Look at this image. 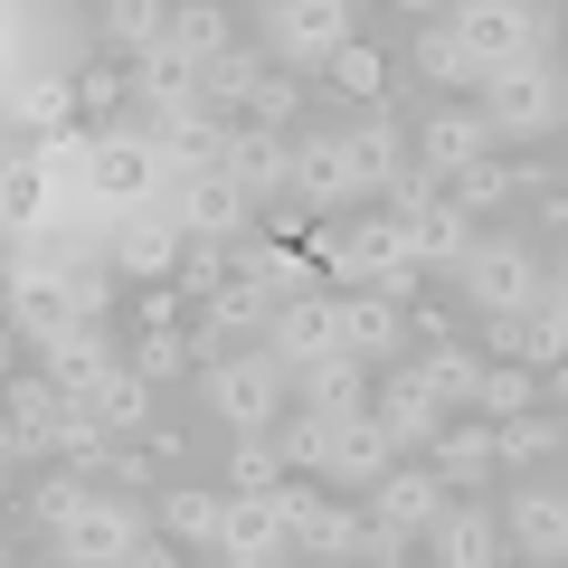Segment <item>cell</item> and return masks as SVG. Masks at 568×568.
Masks as SVG:
<instances>
[{
    "instance_id": "obj_19",
    "label": "cell",
    "mask_w": 568,
    "mask_h": 568,
    "mask_svg": "<svg viewBox=\"0 0 568 568\" xmlns=\"http://www.w3.org/2000/svg\"><path fill=\"white\" fill-rule=\"evenodd\" d=\"M294 559V530H284L275 493H227V521H219V568H284Z\"/></svg>"
},
{
    "instance_id": "obj_41",
    "label": "cell",
    "mask_w": 568,
    "mask_h": 568,
    "mask_svg": "<svg viewBox=\"0 0 568 568\" xmlns=\"http://www.w3.org/2000/svg\"><path fill=\"white\" fill-rule=\"evenodd\" d=\"M85 503H95V484H85V474H77V465H48V474H39V484H29V521H39V530H48V540H58V530H67V521H77V511H85Z\"/></svg>"
},
{
    "instance_id": "obj_38",
    "label": "cell",
    "mask_w": 568,
    "mask_h": 568,
    "mask_svg": "<svg viewBox=\"0 0 568 568\" xmlns=\"http://www.w3.org/2000/svg\"><path fill=\"white\" fill-rule=\"evenodd\" d=\"M332 95H351V114L388 104V48L379 39H351L342 58H332Z\"/></svg>"
},
{
    "instance_id": "obj_43",
    "label": "cell",
    "mask_w": 568,
    "mask_h": 568,
    "mask_svg": "<svg viewBox=\"0 0 568 568\" xmlns=\"http://www.w3.org/2000/svg\"><path fill=\"white\" fill-rule=\"evenodd\" d=\"M511 190H530V171H511V162H503V152H493V162H484V171H465V181H455V190H446V200H455V209H465V219H474V227H484V219H493V209H503V200H511Z\"/></svg>"
},
{
    "instance_id": "obj_6",
    "label": "cell",
    "mask_w": 568,
    "mask_h": 568,
    "mask_svg": "<svg viewBox=\"0 0 568 568\" xmlns=\"http://www.w3.org/2000/svg\"><path fill=\"white\" fill-rule=\"evenodd\" d=\"M465 304L484 313V323H521V313H540L549 304V265H540V246L530 237H493L484 227V246L465 256Z\"/></svg>"
},
{
    "instance_id": "obj_9",
    "label": "cell",
    "mask_w": 568,
    "mask_h": 568,
    "mask_svg": "<svg viewBox=\"0 0 568 568\" xmlns=\"http://www.w3.org/2000/svg\"><path fill=\"white\" fill-rule=\"evenodd\" d=\"M503 540L530 568H568V484L559 474H521L503 493Z\"/></svg>"
},
{
    "instance_id": "obj_3",
    "label": "cell",
    "mask_w": 568,
    "mask_h": 568,
    "mask_svg": "<svg viewBox=\"0 0 568 568\" xmlns=\"http://www.w3.org/2000/svg\"><path fill=\"white\" fill-rule=\"evenodd\" d=\"M200 407L227 426V436H275L284 417H294V369L275 361V351H227L219 369H200Z\"/></svg>"
},
{
    "instance_id": "obj_29",
    "label": "cell",
    "mask_w": 568,
    "mask_h": 568,
    "mask_svg": "<svg viewBox=\"0 0 568 568\" xmlns=\"http://www.w3.org/2000/svg\"><path fill=\"white\" fill-rule=\"evenodd\" d=\"M227 181L246 190V200H275V190H294V133H256V123H237V142H227Z\"/></svg>"
},
{
    "instance_id": "obj_46",
    "label": "cell",
    "mask_w": 568,
    "mask_h": 568,
    "mask_svg": "<svg viewBox=\"0 0 568 568\" xmlns=\"http://www.w3.org/2000/svg\"><path fill=\"white\" fill-rule=\"evenodd\" d=\"M67 114H77V85H67V77H39V85H20V123H29V133H58Z\"/></svg>"
},
{
    "instance_id": "obj_20",
    "label": "cell",
    "mask_w": 568,
    "mask_h": 568,
    "mask_svg": "<svg viewBox=\"0 0 568 568\" xmlns=\"http://www.w3.org/2000/svg\"><path fill=\"white\" fill-rule=\"evenodd\" d=\"M407 455H398V436H388L379 417H342V436H332V465H323V484L332 493H351V503H369V493L398 474Z\"/></svg>"
},
{
    "instance_id": "obj_25",
    "label": "cell",
    "mask_w": 568,
    "mask_h": 568,
    "mask_svg": "<svg viewBox=\"0 0 568 568\" xmlns=\"http://www.w3.org/2000/svg\"><path fill=\"white\" fill-rule=\"evenodd\" d=\"M342 351L369 369H398L407 361V304L388 294H342Z\"/></svg>"
},
{
    "instance_id": "obj_31",
    "label": "cell",
    "mask_w": 568,
    "mask_h": 568,
    "mask_svg": "<svg viewBox=\"0 0 568 568\" xmlns=\"http://www.w3.org/2000/svg\"><path fill=\"white\" fill-rule=\"evenodd\" d=\"M95 39H104L114 67H142L152 48L171 39V10H162V0H114V10H95Z\"/></svg>"
},
{
    "instance_id": "obj_51",
    "label": "cell",
    "mask_w": 568,
    "mask_h": 568,
    "mask_svg": "<svg viewBox=\"0 0 568 568\" xmlns=\"http://www.w3.org/2000/svg\"><path fill=\"white\" fill-rule=\"evenodd\" d=\"M549 398H559V407H568V369H549Z\"/></svg>"
},
{
    "instance_id": "obj_24",
    "label": "cell",
    "mask_w": 568,
    "mask_h": 568,
    "mask_svg": "<svg viewBox=\"0 0 568 568\" xmlns=\"http://www.w3.org/2000/svg\"><path fill=\"white\" fill-rule=\"evenodd\" d=\"M407 67H417V85H436L446 104H474V95H484V58L455 39V20H426L417 39H407Z\"/></svg>"
},
{
    "instance_id": "obj_15",
    "label": "cell",
    "mask_w": 568,
    "mask_h": 568,
    "mask_svg": "<svg viewBox=\"0 0 568 568\" xmlns=\"http://www.w3.org/2000/svg\"><path fill=\"white\" fill-rule=\"evenodd\" d=\"M227 275L256 284L265 304H304V294H323V256L294 246V237H246V246H227Z\"/></svg>"
},
{
    "instance_id": "obj_17",
    "label": "cell",
    "mask_w": 568,
    "mask_h": 568,
    "mask_svg": "<svg viewBox=\"0 0 568 568\" xmlns=\"http://www.w3.org/2000/svg\"><path fill=\"white\" fill-rule=\"evenodd\" d=\"M426 559H436V568H511V540H503V503L465 493V503H455L446 521L426 530Z\"/></svg>"
},
{
    "instance_id": "obj_49",
    "label": "cell",
    "mask_w": 568,
    "mask_h": 568,
    "mask_svg": "<svg viewBox=\"0 0 568 568\" xmlns=\"http://www.w3.org/2000/svg\"><path fill=\"white\" fill-rule=\"evenodd\" d=\"M133 568H181V540H162V530H152V540L133 549Z\"/></svg>"
},
{
    "instance_id": "obj_44",
    "label": "cell",
    "mask_w": 568,
    "mask_h": 568,
    "mask_svg": "<svg viewBox=\"0 0 568 568\" xmlns=\"http://www.w3.org/2000/svg\"><path fill=\"white\" fill-rule=\"evenodd\" d=\"M294 474H284L275 436H237V455H227V493H284Z\"/></svg>"
},
{
    "instance_id": "obj_50",
    "label": "cell",
    "mask_w": 568,
    "mask_h": 568,
    "mask_svg": "<svg viewBox=\"0 0 568 568\" xmlns=\"http://www.w3.org/2000/svg\"><path fill=\"white\" fill-rule=\"evenodd\" d=\"M549 313H559V323H568V256L549 265Z\"/></svg>"
},
{
    "instance_id": "obj_13",
    "label": "cell",
    "mask_w": 568,
    "mask_h": 568,
    "mask_svg": "<svg viewBox=\"0 0 568 568\" xmlns=\"http://www.w3.org/2000/svg\"><path fill=\"white\" fill-rule=\"evenodd\" d=\"M342 142H351V171H361V190H398L407 171H417V133H407L398 104H369V114H342Z\"/></svg>"
},
{
    "instance_id": "obj_39",
    "label": "cell",
    "mask_w": 568,
    "mask_h": 568,
    "mask_svg": "<svg viewBox=\"0 0 568 568\" xmlns=\"http://www.w3.org/2000/svg\"><path fill=\"white\" fill-rule=\"evenodd\" d=\"M256 85H265V48H237V58H219V67L200 77V95H209V114L246 123V104H256Z\"/></svg>"
},
{
    "instance_id": "obj_22",
    "label": "cell",
    "mask_w": 568,
    "mask_h": 568,
    "mask_svg": "<svg viewBox=\"0 0 568 568\" xmlns=\"http://www.w3.org/2000/svg\"><path fill=\"white\" fill-rule=\"evenodd\" d=\"M265 351H275L284 369H313L342 351V294H304V304H275V332H265Z\"/></svg>"
},
{
    "instance_id": "obj_28",
    "label": "cell",
    "mask_w": 568,
    "mask_h": 568,
    "mask_svg": "<svg viewBox=\"0 0 568 568\" xmlns=\"http://www.w3.org/2000/svg\"><path fill=\"white\" fill-rule=\"evenodd\" d=\"M369 361H351V351H332V361L294 369V407H313V417H369Z\"/></svg>"
},
{
    "instance_id": "obj_33",
    "label": "cell",
    "mask_w": 568,
    "mask_h": 568,
    "mask_svg": "<svg viewBox=\"0 0 568 568\" xmlns=\"http://www.w3.org/2000/svg\"><path fill=\"white\" fill-rule=\"evenodd\" d=\"M407 237H417V256H426V265H446V275H465V256L484 246V227H474V219H465L455 200H436V209H417V219H407Z\"/></svg>"
},
{
    "instance_id": "obj_30",
    "label": "cell",
    "mask_w": 568,
    "mask_h": 568,
    "mask_svg": "<svg viewBox=\"0 0 568 568\" xmlns=\"http://www.w3.org/2000/svg\"><path fill=\"white\" fill-rule=\"evenodd\" d=\"M426 465H436V484H446L455 503H465V493H484V484H493V465H503V455H493V417H465V426H446Z\"/></svg>"
},
{
    "instance_id": "obj_34",
    "label": "cell",
    "mask_w": 568,
    "mask_h": 568,
    "mask_svg": "<svg viewBox=\"0 0 568 568\" xmlns=\"http://www.w3.org/2000/svg\"><path fill=\"white\" fill-rule=\"evenodd\" d=\"M85 417H95L104 436H114V446H133V436H152V379H142V369L123 361L114 379L95 388V407H85Z\"/></svg>"
},
{
    "instance_id": "obj_23",
    "label": "cell",
    "mask_w": 568,
    "mask_h": 568,
    "mask_svg": "<svg viewBox=\"0 0 568 568\" xmlns=\"http://www.w3.org/2000/svg\"><path fill=\"white\" fill-rule=\"evenodd\" d=\"M152 142H162L171 181H200V171H227V142H237V123L209 114V104H190V114H162V123H152Z\"/></svg>"
},
{
    "instance_id": "obj_42",
    "label": "cell",
    "mask_w": 568,
    "mask_h": 568,
    "mask_svg": "<svg viewBox=\"0 0 568 568\" xmlns=\"http://www.w3.org/2000/svg\"><path fill=\"white\" fill-rule=\"evenodd\" d=\"M530 407H540V369H521V361H484V407H474V417H530Z\"/></svg>"
},
{
    "instance_id": "obj_36",
    "label": "cell",
    "mask_w": 568,
    "mask_h": 568,
    "mask_svg": "<svg viewBox=\"0 0 568 568\" xmlns=\"http://www.w3.org/2000/svg\"><path fill=\"white\" fill-rule=\"evenodd\" d=\"M171 48H181V58H200V67H219V58H237V20H227L219 0H181V10H171Z\"/></svg>"
},
{
    "instance_id": "obj_45",
    "label": "cell",
    "mask_w": 568,
    "mask_h": 568,
    "mask_svg": "<svg viewBox=\"0 0 568 568\" xmlns=\"http://www.w3.org/2000/svg\"><path fill=\"white\" fill-rule=\"evenodd\" d=\"M294 114H304V77L265 67V85H256V104H246V123H256V133H294Z\"/></svg>"
},
{
    "instance_id": "obj_53",
    "label": "cell",
    "mask_w": 568,
    "mask_h": 568,
    "mask_svg": "<svg viewBox=\"0 0 568 568\" xmlns=\"http://www.w3.org/2000/svg\"><path fill=\"white\" fill-rule=\"evenodd\" d=\"M511 568H530V559H511Z\"/></svg>"
},
{
    "instance_id": "obj_21",
    "label": "cell",
    "mask_w": 568,
    "mask_h": 568,
    "mask_svg": "<svg viewBox=\"0 0 568 568\" xmlns=\"http://www.w3.org/2000/svg\"><path fill=\"white\" fill-rule=\"evenodd\" d=\"M446 511H455V493L436 484V465H426V455H407V465L369 493V521H379V530H407V540H426Z\"/></svg>"
},
{
    "instance_id": "obj_5",
    "label": "cell",
    "mask_w": 568,
    "mask_h": 568,
    "mask_svg": "<svg viewBox=\"0 0 568 568\" xmlns=\"http://www.w3.org/2000/svg\"><path fill=\"white\" fill-rule=\"evenodd\" d=\"M152 503L142 493H114V484H95V503L77 511V521L48 540V568H133V549L152 540Z\"/></svg>"
},
{
    "instance_id": "obj_4",
    "label": "cell",
    "mask_w": 568,
    "mask_h": 568,
    "mask_svg": "<svg viewBox=\"0 0 568 568\" xmlns=\"http://www.w3.org/2000/svg\"><path fill=\"white\" fill-rule=\"evenodd\" d=\"M351 39H361V10L351 0H265L256 10V48L284 77H332V58Z\"/></svg>"
},
{
    "instance_id": "obj_47",
    "label": "cell",
    "mask_w": 568,
    "mask_h": 568,
    "mask_svg": "<svg viewBox=\"0 0 568 568\" xmlns=\"http://www.w3.org/2000/svg\"><path fill=\"white\" fill-rule=\"evenodd\" d=\"M171 284H181V304H209V294L227 284V246L190 237V256H181V275H171Z\"/></svg>"
},
{
    "instance_id": "obj_14",
    "label": "cell",
    "mask_w": 568,
    "mask_h": 568,
    "mask_svg": "<svg viewBox=\"0 0 568 568\" xmlns=\"http://www.w3.org/2000/svg\"><path fill=\"white\" fill-rule=\"evenodd\" d=\"M493 162V133H484V114L474 104H426L417 114V171L426 181H465V171H484Z\"/></svg>"
},
{
    "instance_id": "obj_35",
    "label": "cell",
    "mask_w": 568,
    "mask_h": 568,
    "mask_svg": "<svg viewBox=\"0 0 568 568\" xmlns=\"http://www.w3.org/2000/svg\"><path fill=\"white\" fill-rule=\"evenodd\" d=\"M493 455H503V474H540L549 455H568V417H540V407L530 417H503L493 426Z\"/></svg>"
},
{
    "instance_id": "obj_27",
    "label": "cell",
    "mask_w": 568,
    "mask_h": 568,
    "mask_svg": "<svg viewBox=\"0 0 568 568\" xmlns=\"http://www.w3.org/2000/svg\"><path fill=\"white\" fill-rule=\"evenodd\" d=\"M369 417H379L388 426V436H398V455H436V436H446V407H436V398H426V388L417 379H407V369H388V388H379V398H369Z\"/></svg>"
},
{
    "instance_id": "obj_7",
    "label": "cell",
    "mask_w": 568,
    "mask_h": 568,
    "mask_svg": "<svg viewBox=\"0 0 568 568\" xmlns=\"http://www.w3.org/2000/svg\"><path fill=\"white\" fill-rule=\"evenodd\" d=\"M455 20V39L474 48V58H484V77L493 67H521V58H559V10H549V0H455L446 10Z\"/></svg>"
},
{
    "instance_id": "obj_52",
    "label": "cell",
    "mask_w": 568,
    "mask_h": 568,
    "mask_svg": "<svg viewBox=\"0 0 568 568\" xmlns=\"http://www.w3.org/2000/svg\"><path fill=\"white\" fill-rule=\"evenodd\" d=\"M407 568H436V559H407Z\"/></svg>"
},
{
    "instance_id": "obj_32",
    "label": "cell",
    "mask_w": 568,
    "mask_h": 568,
    "mask_svg": "<svg viewBox=\"0 0 568 568\" xmlns=\"http://www.w3.org/2000/svg\"><path fill=\"white\" fill-rule=\"evenodd\" d=\"M152 521H162V540H181V549H219L227 493H190V484H162V493H152Z\"/></svg>"
},
{
    "instance_id": "obj_26",
    "label": "cell",
    "mask_w": 568,
    "mask_h": 568,
    "mask_svg": "<svg viewBox=\"0 0 568 568\" xmlns=\"http://www.w3.org/2000/svg\"><path fill=\"white\" fill-rule=\"evenodd\" d=\"M123 77H133V104H142V123H162V114H190V104H209L200 95V77H209V67L200 58H181V48H152V58H142V67H123Z\"/></svg>"
},
{
    "instance_id": "obj_2",
    "label": "cell",
    "mask_w": 568,
    "mask_h": 568,
    "mask_svg": "<svg viewBox=\"0 0 568 568\" xmlns=\"http://www.w3.org/2000/svg\"><path fill=\"white\" fill-rule=\"evenodd\" d=\"M474 114H484L493 152H521V142H549L568 123V67L559 58H521V67H493L484 95H474Z\"/></svg>"
},
{
    "instance_id": "obj_10",
    "label": "cell",
    "mask_w": 568,
    "mask_h": 568,
    "mask_svg": "<svg viewBox=\"0 0 568 568\" xmlns=\"http://www.w3.org/2000/svg\"><path fill=\"white\" fill-rule=\"evenodd\" d=\"M398 369L446 407V417H474V407H484V342H455V332L426 323L417 332V361H398Z\"/></svg>"
},
{
    "instance_id": "obj_48",
    "label": "cell",
    "mask_w": 568,
    "mask_h": 568,
    "mask_svg": "<svg viewBox=\"0 0 568 568\" xmlns=\"http://www.w3.org/2000/svg\"><path fill=\"white\" fill-rule=\"evenodd\" d=\"M123 95H133V77H123V67H85V77H77V104H85V114H104V123H114Z\"/></svg>"
},
{
    "instance_id": "obj_12",
    "label": "cell",
    "mask_w": 568,
    "mask_h": 568,
    "mask_svg": "<svg viewBox=\"0 0 568 568\" xmlns=\"http://www.w3.org/2000/svg\"><path fill=\"white\" fill-rule=\"evenodd\" d=\"M104 256H114V284H152V294H162V284L181 275V256H190V227L171 219V209H142V219H123L114 237H104Z\"/></svg>"
},
{
    "instance_id": "obj_1",
    "label": "cell",
    "mask_w": 568,
    "mask_h": 568,
    "mask_svg": "<svg viewBox=\"0 0 568 568\" xmlns=\"http://www.w3.org/2000/svg\"><path fill=\"white\" fill-rule=\"evenodd\" d=\"M313 256L332 265V294H388V304H417V284H426V256L417 237H407L388 209H369V219H342Z\"/></svg>"
},
{
    "instance_id": "obj_18",
    "label": "cell",
    "mask_w": 568,
    "mask_h": 568,
    "mask_svg": "<svg viewBox=\"0 0 568 568\" xmlns=\"http://www.w3.org/2000/svg\"><path fill=\"white\" fill-rule=\"evenodd\" d=\"M190 332H200V369H219L227 351H256L265 332H275V304H265L256 284H237V275H227L219 294L200 304V323H190Z\"/></svg>"
},
{
    "instance_id": "obj_8",
    "label": "cell",
    "mask_w": 568,
    "mask_h": 568,
    "mask_svg": "<svg viewBox=\"0 0 568 568\" xmlns=\"http://www.w3.org/2000/svg\"><path fill=\"white\" fill-rule=\"evenodd\" d=\"M284 200L304 209V219H342L351 200H369L361 171H351L342 123H304V133H294V190H284Z\"/></svg>"
},
{
    "instance_id": "obj_40",
    "label": "cell",
    "mask_w": 568,
    "mask_h": 568,
    "mask_svg": "<svg viewBox=\"0 0 568 568\" xmlns=\"http://www.w3.org/2000/svg\"><path fill=\"white\" fill-rule=\"evenodd\" d=\"M123 361L142 369V379L162 388V379H181V369H200V332H181V323H152V332H133V351Z\"/></svg>"
},
{
    "instance_id": "obj_16",
    "label": "cell",
    "mask_w": 568,
    "mask_h": 568,
    "mask_svg": "<svg viewBox=\"0 0 568 568\" xmlns=\"http://www.w3.org/2000/svg\"><path fill=\"white\" fill-rule=\"evenodd\" d=\"M171 219H181L190 237H209V246H246V237H256V200H246L227 171L181 181V190H171Z\"/></svg>"
},
{
    "instance_id": "obj_11",
    "label": "cell",
    "mask_w": 568,
    "mask_h": 568,
    "mask_svg": "<svg viewBox=\"0 0 568 568\" xmlns=\"http://www.w3.org/2000/svg\"><path fill=\"white\" fill-rule=\"evenodd\" d=\"M123 351H133V342H114L104 323H77V332H58V342H39V379L58 388V398L95 407V388L123 369Z\"/></svg>"
},
{
    "instance_id": "obj_37",
    "label": "cell",
    "mask_w": 568,
    "mask_h": 568,
    "mask_svg": "<svg viewBox=\"0 0 568 568\" xmlns=\"http://www.w3.org/2000/svg\"><path fill=\"white\" fill-rule=\"evenodd\" d=\"M332 436H342V417H313V407H294V417L275 426V455H284V474L323 484V465H332Z\"/></svg>"
}]
</instances>
